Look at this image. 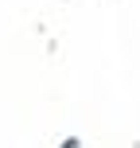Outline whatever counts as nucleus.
<instances>
[{
  "mask_svg": "<svg viewBox=\"0 0 140 148\" xmlns=\"http://www.w3.org/2000/svg\"><path fill=\"white\" fill-rule=\"evenodd\" d=\"M62 148H82L78 140H74V136H70V140H62Z\"/></svg>",
  "mask_w": 140,
  "mask_h": 148,
  "instance_id": "obj_1",
  "label": "nucleus"
}]
</instances>
